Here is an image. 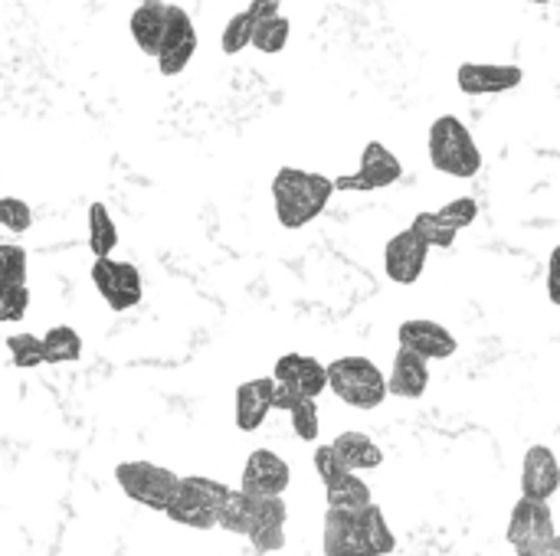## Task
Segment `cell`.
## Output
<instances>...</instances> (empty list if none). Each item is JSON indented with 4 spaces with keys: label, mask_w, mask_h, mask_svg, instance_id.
I'll return each mask as SVG.
<instances>
[{
    "label": "cell",
    "mask_w": 560,
    "mask_h": 556,
    "mask_svg": "<svg viewBox=\"0 0 560 556\" xmlns=\"http://www.w3.org/2000/svg\"><path fill=\"white\" fill-rule=\"evenodd\" d=\"M331 197H335V180H328L325 174L282 167L272 177V203L285 229H302L312 220H318Z\"/></svg>",
    "instance_id": "cell-1"
},
{
    "label": "cell",
    "mask_w": 560,
    "mask_h": 556,
    "mask_svg": "<svg viewBox=\"0 0 560 556\" xmlns=\"http://www.w3.org/2000/svg\"><path fill=\"white\" fill-rule=\"evenodd\" d=\"M427 151H430V164L446 177L469 180L482 170V151L472 138V131L456 115H440L430 125Z\"/></svg>",
    "instance_id": "cell-2"
},
{
    "label": "cell",
    "mask_w": 560,
    "mask_h": 556,
    "mask_svg": "<svg viewBox=\"0 0 560 556\" xmlns=\"http://www.w3.org/2000/svg\"><path fill=\"white\" fill-rule=\"evenodd\" d=\"M328 390L354 410H377L390 397L381 367L371 357H358V354L328 364Z\"/></svg>",
    "instance_id": "cell-3"
},
{
    "label": "cell",
    "mask_w": 560,
    "mask_h": 556,
    "mask_svg": "<svg viewBox=\"0 0 560 556\" xmlns=\"http://www.w3.org/2000/svg\"><path fill=\"white\" fill-rule=\"evenodd\" d=\"M230 485L203 478V475H180L177 492L167 505V518L180 528H194V531H210L217 528V514L220 505L226 501Z\"/></svg>",
    "instance_id": "cell-4"
},
{
    "label": "cell",
    "mask_w": 560,
    "mask_h": 556,
    "mask_svg": "<svg viewBox=\"0 0 560 556\" xmlns=\"http://www.w3.org/2000/svg\"><path fill=\"white\" fill-rule=\"evenodd\" d=\"M115 478L131 501H138L151 511H167V505L177 492V482H180V475H174L171 469L154 465V462H121L115 469Z\"/></svg>",
    "instance_id": "cell-5"
},
{
    "label": "cell",
    "mask_w": 560,
    "mask_h": 556,
    "mask_svg": "<svg viewBox=\"0 0 560 556\" xmlns=\"http://www.w3.org/2000/svg\"><path fill=\"white\" fill-rule=\"evenodd\" d=\"M92 285L112 311H128L144 298L141 272L131 262H118L112 256L92 262Z\"/></svg>",
    "instance_id": "cell-6"
},
{
    "label": "cell",
    "mask_w": 560,
    "mask_h": 556,
    "mask_svg": "<svg viewBox=\"0 0 560 556\" xmlns=\"http://www.w3.org/2000/svg\"><path fill=\"white\" fill-rule=\"evenodd\" d=\"M197 52V26L190 20V13L177 3H167V23H164V36L158 46V69L164 75H177L187 69V62Z\"/></svg>",
    "instance_id": "cell-7"
},
{
    "label": "cell",
    "mask_w": 560,
    "mask_h": 556,
    "mask_svg": "<svg viewBox=\"0 0 560 556\" xmlns=\"http://www.w3.org/2000/svg\"><path fill=\"white\" fill-rule=\"evenodd\" d=\"M400 177H404V164L397 161V154L384 147L381 141H371L361 151L358 174L335 177V190H384V187H394Z\"/></svg>",
    "instance_id": "cell-8"
},
{
    "label": "cell",
    "mask_w": 560,
    "mask_h": 556,
    "mask_svg": "<svg viewBox=\"0 0 560 556\" xmlns=\"http://www.w3.org/2000/svg\"><path fill=\"white\" fill-rule=\"evenodd\" d=\"M289 482H292L289 462L269 449H256L243 465L240 492L249 498H282Z\"/></svg>",
    "instance_id": "cell-9"
},
{
    "label": "cell",
    "mask_w": 560,
    "mask_h": 556,
    "mask_svg": "<svg viewBox=\"0 0 560 556\" xmlns=\"http://www.w3.org/2000/svg\"><path fill=\"white\" fill-rule=\"evenodd\" d=\"M397 341L404 351H413L417 357L430 360H450L456 354V334L430 318H410L397 328Z\"/></svg>",
    "instance_id": "cell-10"
},
{
    "label": "cell",
    "mask_w": 560,
    "mask_h": 556,
    "mask_svg": "<svg viewBox=\"0 0 560 556\" xmlns=\"http://www.w3.org/2000/svg\"><path fill=\"white\" fill-rule=\"evenodd\" d=\"M427 259H430V246L413 229H404L384 249V272L394 285H413L420 282Z\"/></svg>",
    "instance_id": "cell-11"
},
{
    "label": "cell",
    "mask_w": 560,
    "mask_h": 556,
    "mask_svg": "<svg viewBox=\"0 0 560 556\" xmlns=\"http://www.w3.org/2000/svg\"><path fill=\"white\" fill-rule=\"evenodd\" d=\"M555 514H551V505L548 501H528L522 498L515 508H512V518H509V544L515 551L522 547H532V544H541L548 537H555Z\"/></svg>",
    "instance_id": "cell-12"
},
{
    "label": "cell",
    "mask_w": 560,
    "mask_h": 556,
    "mask_svg": "<svg viewBox=\"0 0 560 556\" xmlns=\"http://www.w3.org/2000/svg\"><path fill=\"white\" fill-rule=\"evenodd\" d=\"M272 380L279 387H292L305 400H318L328 390V367L305 354H285L276 360Z\"/></svg>",
    "instance_id": "cell-13"
},
{
    "label": "cell",
    "mask_w": 560,
    "mask_h": 556,
    "mask_svg": "<svg viewBox=\"0 0 560 556\" xmlns=\"http://www.w3.org/2000/svg\"><path fill=\"white\" fill-rule=\"evenodd\" d=\"M560 488V462L548 446H532L522 462V498L551 501Z\"/></svg>",
    "instance_id": "cell-14"
},
{
    "label": "cell",
    "mask_w": 560,
    "mask_h": 556,
    "mask_svg": "<svg viewBox=\"0 0 560 556\" xmlns=\"http://www.w3.org/2000/svg\"><path fill=\"white\" fill-rule=\"evenodd\" d=\"M525 72L518 66H489V62H463L456 72L459 92L466 95H499L518 88Z\"/></svg>",
    "instance_id": "cell-15"
},
{
    "label": "cell",
    "mask_w": 560,
    "mask_h": 556,
    "mask_svg": "<svg viewBox=\"0 0 560 556\" xmlns=\"http://www.w3.org/2000/svg\"><path fill=\"white\" fill-rule=\"evenodd\" d=\"M358 514L325 511V534H322V551H325V556H377L371 551V544L364 541V534H361Z\"/></svg>",
    "instance_id": "cell-16"
},
{
    "label": "cell",
    "mask_w": 560,
    "mask_h": 556,
    "mask_svg": "<svg viewBox=\"0 0 560 556\" xmlns=\"http://www.w3.org/2000/svg\"><path fill=\"white\" fill-rule=\"evenodd\" d=\"M430 390V364L423 357H417L413 351L397 347L394 354V367L387 377V393L400 397V400H420Z\"/></svg>",
    "instance_id": "cell-17"
},
{
    "label": "cell",
    "mask_w": 560,
    "mask_h": 556,
    "mask_svg": "<svg viewBox=\"0 0 560 556\" xmlns=\"http://www.w3.org/2000/svg\"><path fill=\"white\" fill-rule=\"evenodd\" d=\"M272 397H276L272 377L240 383L236 387V426L243 433H256L266 423V416L272 413Z\"/></svg>",
    "instance_id": "cell-18"
},
{
    "label": "cell",
    "mask_w": 560,
    "mask_h": 556,
    "mask_svg": "<svg viewBox=\"0 0 560 556\" xmlns=\"http://www.w3.org/2000/svg\"><path fill=\"white\" fill-rule=\"evenodd\" d=\"M331 449H335V456L345 462L348 472H374V469L384 465V449H381L368 433H358V429L341 433V436L331 442Z\"/></svg>",
    "instance_id": "cell-19"
},
{
    "label": "cell",
    "mask_w": 560,
    "mask_h": 556,
    "mask_svg": "<svg viewBox=\"0 0 560 556\" xmlns=\"http://www.w3.org/2000/svg\"><path fill=\"white\" fill-rule=\"evenodd\" d=\"M164 23H167V3L164 0H148V3H138V10L131 13V36L138 43L141 52L148 56H158V46H161V36H164Z\"/></svg>",
    "instance_id": "cell-20"
},
{
    "label": "cell",
    "mask_w": 560,
    "mask_h": 556,
    "mask_svg": "<svg viewBox=\"0 0 560 556\" xmlns=\"http://www.w3.org/2000/svg\"><path fill=\"white\" fill-rule=\"evenodd\" d=\"M289 33H292V23L279 13V3H266L259 20H256V29H253V43L259 52H282L285 43H289Z\"/></svg>",
    "instance_id": "cell-21"
},
{
    "label": "cell",
    "mask_w": 560,
    "mask_h": 556,
    "mask_svg": "<svg viewBox=\"0 0 560 556\" xmlns=\"http://www.w3.org/2000/svg\"><path fill=\"white\" fill-rule=\"evenodd\" d=\"M325 498H328V511H348V514H358L368 505H374V495H371L368 482L361 475H354V472L348 478H341L338 485L325 488Z\"/></svg>",
    "instance_id": "cell-22"
},
{
    "label": "cell",
    "mask_w": 560,
    "mask_h": 556,
    "mask_svg": "<svg viewBox=\"0 0 560 556\" xmlns=\"http://www.w3.org/2000/svg\"><path fill=\"white\" fill-rule=\"evenodd\" d=\"M115 246H118V226L112 213L105 210V203H92L89 206V249L95 252V259H108Z\"/></svg>",
    "instance_id": "cell-23"
},
{
    "label": "cell",
    "mask_w": 560,
    "mask_h": 556,
    "mask_svg": "<svg viewBox=\"0 0 560 556\" xmlns=\"http://www.w3.org/2000/svg\"><path fill=\"white\" fill-rule=\"evenodd\" d=\"M217 528H223L230 534H240V537H249V531H253V498L243 495L240 488H230L226 501L220 505Z\"/></svg>",
    "instance_id": "cell-24"
},
{
    "label": "cell",
    "mask_w": 560,
    "mask_h": 556,
    "mask_svg": "<svg viewBox=\"0 0 560 556\" xmlns=\"http://www.w3.org/2000/svg\"><path fill=\"white\" fill-rule=\"evenodd\" d=\"M43 354L46 364H72L82 357V338L69 324H56L43 334Z\"/></svg>",
    "instance_id": "cell-25"
},
{
    "label": "cell",
    "mask_w": 560,
    "mask_h": 556,
    "mask_svg": "<svg viewBox=\"0 0 560 556\" xmlns=\"http://www.w3.org/2000/svg\"><path fill=\"white\" fill-rule=\"evenodd\" d=\"M358 524H361V534H364V541L371 544L374 554L390 556L397 551V537H394V531H390V524H387V518H384V511L377 505H368L358 514Z\"/></svg>",
    "instance_id": "cell-26"
},
{
    "label": "cell",
    "mask_w": 560,
    "mask_h": 556,
    "mask_svg": "<svg viewBox=\"0 0 560 556\" xmlns=\"http://www.w3.org/2000/svg\"><path fill=\"white\" fill-rule=\"evenodd\" d=\"M262 7H266V3L253 0L249 10L236 13V16L223 26V39H220V43H223V52H226V56H236L240 49H246V46L253 43V29H256V20H259Z\"/></svg>",
    "instance_id": "cell-27"
},
{
    "label": "cell",
    "mask_w": 560,
    "mask_h": 556,
    "mask_svg": "<svg viewBox=\"0 0 560 556\" xmlns=\"http://www.w3.org/2000/svg\"><path fill=\"white\" fill-rule=\"evenodd\" d=\"M410 229L430 246V249H453V242H456V229L453 226H446L443 220H440V213L433 210V213H417V220L410 223Z\"/></svg>",
    "instance_id": "cell-28"
},
{
    "label": "cell",
    "mask_w": 560,
    "mask_h": 556,
    "mask_svg": "<svg viewBox=\"0 0 560 556\" xmlns=\"http://www.w3.org/2000/svg\"><path fill=\"white\" fill-rule=\"evenodd\" d=\"M7 351H10V360H13L16 370H36V367L46 364L43 338H36V334H10Z\"/></svg>",
    "instance_id": "cell-29"
},
{
    "label": "cell",
    "mask_w": 560,
    "mask_h": 556,
    "mask_svg": "<svg viewBox=\"0 0 560 556\" xmlns=\"http://www.w3.org/2000/svg\"><path fill=\"white\" fill-rule=\"evenodd\" d=\"M0 285H26V249L0 242Z\"/></svg>",
    "instance_id": "cell-30"
},
{
    "label": "cell",
    "mask_w": 560,
    "mask_h": 556,
    "mask_svg": "<svg viewBox=\"0 0 560 556\" xmlns=\"http://www.w3.org/2000/svg\"><path fill=\"white\" fill-rule=\"evenodd\" d=\"M289 419H292V429L302 442H315L318 439V403L315 400H299L292 410H289Z\"/></svg>",
    "instance_id": "cell-31"
},
{
    "label": "cell",
    "mask_w": 560,
    "mask_h": 556,
    "mask_svg": "<svg viewBox=\"0 0 560 556\" xmlns=\"http://www.w3.org/2000/svg\"><path fill=\"white\" fill-rule=\"evenodd\" d=\"M0 226L10 229V233H16V236H23L33 226L30 203L20 200V197H0Z\"/></svg>",
    "instance_id": "cell-32"
},
{
    "label": "cell",
    "mask_w": 560,
    "mask_h": 556,
    "mask_svg": "<svg viewBox=\"0 0 560 556\" xmlns=\"http://www.w3.org/2000/svg\"><path fill=\"white\" fill-rule=\"evenodd\" d=\"M285 521H289V508L282 498H253V531L256 528H285Z\"/></svg>",
    "instance_id": "cell-33"
},
{
    "label": "cell",
    "mask_w": 560,
    "mask_h": 556,
    "mask_svg": "<svg viewBox=\"0 0 560 556\" xmlns=\"http://www.w3.org/2000/svg\"><path fill=\"white\" fill-rule=\"evenodd\" d=\"M30 308V288L26 285H0V321L13 324Z\"/></svg>",
    "instance_id": "cell-34"
},
{
    "label": "cell",
    "mask_w": 560,
    "mask_h": 556,
    "mask_svg": "<svg viewBox=\"0 0 560 556\" xmlns=\"http://www.w3.org/2000/svg\"><path fill=\"white\" fill-rule=\"evenodd\" d=\"M440 213V220L446 223V226H453L456 233L459 229H466V226H472L476 220H479V200H472V197H459V200H453V203H446L443 210H436Z\"/></svg>",
    "instance_id": "cell-35"
},
{
    "label": "cell",
    "mask_w": 560,
    "mask_h": 556,
    "mask_svg": "<svg viewBox=\"0 0 560 556\" xmlns=\"http://www.w3.org/2000/svg\"><path fill=\"white\" fill-rule=\"evenodd\" d=\"M315 475L322 478L325 488H331V485H338L341 478H348L351 472L345 469V462L335 456L331 446H318V449H315Z\"/></svg>",
    "instance_id": "cell-36"
},
{
    "label": "cell",
    "mask_w": 560,
    "mask_h": 556,
    "mask_svg": "<svg viewBox=\"0 0 560 556\" xmlns=\"http://www.w3.org/2000/svg\"><path fill=\"white\" fill-rule=\"evenodd\" d=\"M249 544L256 554H279L285 547V528H256L249 534Z\"/></svg>",
    "instance_id": "cell-37"
},
{
    "label": "cell",
    "mask_w": 560,
    "mask_h": 556,
    "mask_svg": "<svg viewBox=\"0 0 560 556\" xmlns=\"http://www.w3.org/2000/svg\"><path fill=\"white\" fill-rule=\"evenodd\" d=\"M515 554L518 556H560V534L548 537V541H541V544L522 547V551H515Z\"/></svg>",
    "instance_id": "cell-38"
},
{
    "label": "cell",
    "mask_w": 560,
    "mask_h": 556,
    "mask_svg": "<svg viewBox=\"0 0 560 556\" xmlns=\"http://www.w3.org/2000/svg\"><path fill=\"white\" fill-rule=\"evenodd\" d=\"M548 298L560 305V275H548Z\"/></svg>",
    "instance_id": "cell-39"
},
{
    "label": "cell",
    "mask_w": 560,
    "mask_h": 556,
    "mask_svg": "<svg viewBox=\"0 0 560 556\" xmlns=\"http://www.w3.org/2000/svg\"><path fill=\"white\" fill-rule=\"evenodd\" d=\"M548 275H560V246H555V252L548 259Z\"/></svg>",
    "instance_id": "cell-40"
},
{
    "label": "cell",
    "mask_w": 560,
    "mask_h": 556,
    "mask_svg": "<svg viewBox=\"0 0 560 556\" xmlns=\"http://www.w3.org/2000/svg\"><path fill=\"white\" fill-rule=\"evenodd\" d=\"M528 3H551V0H528Z\"/></svg>",
    "instance_id": "cell-41"
},
{
    "label": "cell",
    "mask_w": 560,
    "mask_h": 556,
    "mask_svg": "<svg viewBox=\"0 0 560 556\" xmlns=\"http://www.w3.org/2000/svg\"><path fill=\"white\" fill-rule=\"evenodd\" d=\"M259 3H282V0H259Z\"/></svg>",
    "instance_id": "cell-42"
},
{
    "label": "cell",
    "mask_w": 560,
    "mask_h": 556,
    "mask_svg": "<svg viewBox=\"0 0 560 556\" xmlns=\"http://www.w3.org/2000/svg\"><path fill=\"white\" fill-rule=\"evenodd\" d=\"M138 3H148V0H138Z\"/></svg>",
    "instance_id": "cell-43"
},
{
    "label": "cell",
    "mask_w": 560,
    "mask_h": 556,
    "mask_svg": "<svg viewBox=\"0 0 560 556\" xmlns=\"http://www.w3.org/2000/svg\"><path fill=\"white\" fill-rule=\"evenodd\" d=\"M164 3H174V0H164Z\"/></svg>",
    "instance_id": "cell-44"
}]
</instances>
